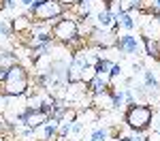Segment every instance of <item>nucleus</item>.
<instances>
[{
    "instance_id": "nucleus-1",
    "label": "nucleus",
    "mask_w": 160,
    "mask_h": 141,
    "mask_svg": "<svg viewBox=\"0 0 160 141\" xmlns=\"http://www.w3.org/2000/svg\"><path fill=\"white\" fill-rule=\"evenodd\" d=\"M30 88V75L22 64H13L11 68H7V75H4V81L0 83V90L11 96V98H19L24 96L26 90Z\"/></svg>"
},
{
    "instance_id": "nucleus-19",
    "label": "nucleus",
    "mask_w": 160,
    "mask_h": 141,
    "mask_svg": "<svg viewBox=\"0 0 160 141\" xmlns=\"http://www.w3.org/2000/svg\"><path fill=\"white\" fill-rule=\"evenodd\" d=\"M145 11L160 13V0H145Z\"/></svg>"
},
{
    "instance_id": "nucleus-8",
    "label": "nucleus",
    "mask_w": 160,
    "mask_h": 141,
    "mask_svg": "<svg viewBox=\"0 0 160 141\" xmlns=\"http://www.w3.org/2000/svg\"><path fill=\"white\" fill-rule=\"evenodd\" d=\"M92 22L96 28H115V15L107 9V4H105V9H100L94 17H92Z\"/></svg>"
},
{
    "instance_id": "nucleus-5",
    "label": "nucleus",
    "mask_w": 160,
    "mask_h": 141,
    "mask_svg": "<svg viewBox=\"0 0 160 141\" xmlns=\"http://www.w3.org/2000/svg\"><path fill=\"white\" fill-rule=\"evenodd\" d=\"M86 43L98 47V49H111L118 43V28H96L94 26V30L90 32Z\"/></svg>"
},
{
    "instance_id": "nucleus-11",
    "label": "nucleus",
    "mask_w": 160,
    "mask_h": 141,
    "mask_svg": "<svg viewBox=\"0 0 160 141\" xmlns=\"http://www.w3.org/2000/svg\"><path fill=\"white\" fill-rule=\"evenodd\" d=\"M92 107H96V109H109V107H113V92H111V88L107 92L94 94L92 96Z\"/></svg>"
},
{
    "instance_id": "nucleus-7",
    "label": "nucleus",
    "mask_w": 160,
    "mask_h": 141,
    "mask_svg": "<svg viewBox=\"0 0 160 141\" xmlns=\"http://www.w3.org/2000/svg\"><path fill=\"white\" fill-rule=\"evenodd\" d=\"M115 49L126 53V56H137L139 51L143 49V43H141V37H135L132 32H124V34H118V43H115Z\"/></svg>"
},
{
    "instance_id": "nucleus-22",
    "label": "nucleus",
    "mask_w": 160,
    "mask_h": 141,
    "mask_svg": "<svg viewBox=\"0 0 160 141\" xmlns=\"http://www.w3.org/2000/svg\"><path fill=\"white\" fill-rule=\"evenodd\" d=\"M19 4L26 7V9H30V7H34V4H37V0H19Z\"/></svg>"
},
{
    "instance_id": "nucleus-15",
    "label": "nucleus",
    "mask_w": 160,
    "mask_h": 141,
    "mask_svg": "<svg viewBox=\"0 0 160 141\" xmlns=\"http://www.w3.org/2000/svg\"><path fill=\"white\" fill-rule=\"evenodd\" d=\"M143 88H148V90H158L160 88V83H158V79H156V75H154V71H149V68H143Z\"/></svg>"
},
{
    "instance_id": "nucleus-6",
    "label": "nucleus",
    "mask_w": 160,
    "mask_h": 141,
    "mask_svg": "<svg viewBox=\"0 0 160 141\" xmlns=\"http://www.w3.org/2000/svg\"><path fill=\"white\" fill-rule=\"evenodd\" d=\"M141 15H143V19H141V37L160 41V13H152L143 9Z\"/></svg>"
},
{
    "instance_id": "nucleus-24",
    "label": "nucleus",
    "mask_w": 160,
    "mask_h": 141,
    "mask_svg": "<svg viewBox=\"0 0 160 141\" xmlns=\"http://www.w3.org/2000/svg\"><path fill=\"white\" fill-rule=\"evenodd\" d=\"M81 141H92V139H90V137H88V139H81Z\"/></svg>"
},
{
    "instance_id": "nucleus-4",
    "label": "nucleus",
    "mask_w": 160,
    "mask_h": 141,
    "mask_svg": "<svg viewBox=\"0 0 160 141\" xmlns=\"http://www.w3.org/2000/svg\"><path fill=\"white\" fill-rule=\"evenodd\" d=\"M51 37L62 45L73 43L79 37V22L75 19V15H68V11H66L56 24H51Z\"/></svg>"
},
{
    "instance_id": "nucleus-20",
    "label": "nucleus",
    "mask_w": 160,
    "mask_h": 141,
    "mask_svg": "<svg viewBox=\"0 0 160 141\" xmlns=\"http://www.w3.org/2000/svg\"><path fill=\"white\" fill-rule=\"evenodd\" d=\"M11 34H13V28L4 19H0V37H11Z\"/></svg>"
},
{
    "instance_id": "nucleus-21",
    "label": "nucleus",
    "mask_w": 160,
    "mask_h": 141,
    "mask_svg": "<svg viewBox=\"0 0 160 141\" xmlns=\"http://www.w3.org/2000/svg\"><path fill=\"white\" fill-rule=\"evenodd\" d=\"M0 4H2V9H15L19 4V0H0Z\"/></svg>"
},
{
    "instance_id": "nucleus-17",
    "label": "nucleus",
    "mask_w": 160,
    "mask_h": 141,
    "mask_svg": "<svg viewBox=\"0 0 160 141\" xmlns=\"http://www.w3.org/2000/svg\"><path fill=\"white\" fill-rule=\"evenodd\" d=\"M109 133H111V130L107 126H98V128L92 130L90 139H92V141H107V139H109Z\"/></svg>"
},
{
    "instance_id": "nucleus-25",
    "label": "nucleus",
    "mask_w": 160,
    "mask_h": 141,
    "mask_svg": "<svg viewBox=\"0 0 160 141\" xmlns=\"http://www.w3.org/2000/svg\"><path fill=\"white\" fill-rule=\"evenodd\" d=\"M0 9H2V4H0Z\"/></svg>"
},
{
    "instance_id": "nucleus-13",
    "label": "nucleus",
    "mask_w": 160,
    "mask_h": 141,
    "mask_svg": "<svg viewBox=\"0 0 160 141\" xmlns=\"http://www.w3.org/2000/svg\"><path fill=\"white\" fill-rule=\"evenodd\" d=\"M11 28L15 32H30V28H32V17H30V15H19V17L13 19Z\"/></svg>"
},
{
    "instance_id": "nucleus-2",
    "label": "nucleus",
    "mask_w": 160,
    "mask_h": 141,
    "mask_svg": "<svg viewBox=\"0 0 160 141\" xmlns=\"http://www.w3.org/2000/svg\"><path fill=\"white\" fill-rule=\"evenodd\" d=\"M66 11H68V7L62 4L60 0H47V2H38L34 7H30V9H28V15H30L34 22L56 24Z\"/></svg>"
},
{
    "instance_id": "nucleus-10",
    "label": "nucleus",
    "mask_w": 160,
    "mask_h": 141,
    "mask_svg": "<svg viewBox=\"0 0 160 141\" xmlns=\"http://www.w3.org/2000/svg\"><path fill=\"white\" fill-rule=\"evenodd\" d=\"M115 28L120 30V28H124L126 32H132L137 28V19H135V15L132 13H124L120 11L118 15H115Z\"/></svg>"
},
{
    "instance_id": "nucleus-9",
    "label": "nucleus",
    "mask_w": 160,
    "mask_h": 141,
    "mask_svg": "<svg viewBox=\"0 0 160 141\" xmlns=\"http://www.w3.org/2000/svg\"><path fill=\"white\" fill-rule=\"evenodd\" d=\"M109 88H111L109 73H107V75H96L90 83H88V90H90L92 96H94V94H100V92H107Z\"/></svg>"
},
{
    "instance_id": "nucleus-16",
    "label": "nucleus",
    "mask_w": 160,
    "mask_h": 141,
    "mask_svg": "<svg viewBox=\"0 0 160 141\" xmlns=\"http://www.w3.org/2000/svg\"><path fill=\"white\" fill-rule=\"evenodd\" d=\"M13 64H17V56L7 49H0V68H11Z\"/></svg>"
},
{
    "instance_id": "nucleus-3",
    "label": "nucleus",
    "mask_w": 160,
    "mask_h": 141,
    "mask_svg": "<svg viewBox=\"0 0 160 141\" xmlns=\"http://www.w3.org/2000/svg\"><path fill=\"white\" fill-rule=\"evenodd\" d=\"M152 118H154V109L149 107L148 103H135L126 109L124 113V122L130 130H148L152 124Z\"/></svg>"
},
{
    "instance_id": "nucleus-12",
    "label": "nucleus",
    "mask_w": 160,
    "mask_h": 141,
    "mask_svg": "<svg viewBox=\"0 0 160 141\" xmlns=\"http://www.w3.org/2000/svg\"><path fill=\"white\" fill-rule=\"evenodd\" d=\"M141 43H143V51L148 53L149 58L160 60V41H154V38H143V37H141Z\"/></svg>"
},
{
    "instance_id": "nucleus-23",
    "label": "nucleus",
    "mask_w": 160,
    "mask_h": 141,
    "mask_svg": "<svg viewBox=\"0 0 160 141\" xmlns=\"http://www.w3.org/2000/svg\"><path fill=\"white\" fill-rule=\"evenodd\" d=\"M100 2H105V4H107V2H111V0H100Z\"/></svg>"
},
{
    "instance_id": "nucleus-18",
    "label": "nucleus",
    "mask_w": 160,
    "mask_h": 141,
    "mask_svg": "<svg viewBox=\"0 0 160 141\" xmlns=\"http://www.w3.org/2000/svg\"><path fill=\"white\" fill-rule=\"evenodd\" d=\"M94 77H96V68H94L92 64H90V66H86V71L81 73V81H83V83H90Z\"/></svg>"
},
{
    "instance_id": "nucleus-14",
    "label": "nucleus",
    "mask_w": 160,
    "mask_h": 141,
    "mask_svg": "<svg viewBox=\"0 0 160 141\" xmlns=\"http://www.w3.org/2000/svg\"><path fill=\"white\" fill-rule=\"evenodd\" d=\"M120 9L124 13H132V11H143L145 9V0H118Z\"/></svg>"
}]
</instances>
